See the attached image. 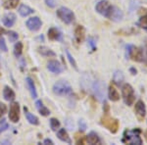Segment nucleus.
Wrapping results in <instances>:
<instances>
[{"instance_id": "1", "label": "nucleus", "mask_w": 147, "mask_h": 145, "mask_svg": "<svg viewBox=\"0 0 147 145\" xmlns=\"http://www.w3.org/2000/svg\"><path fill=\"white\" fill-rule=\"evenodd\" d=\"M125 57L127 59H131L136 62H143V49L131 44L127 45L125 46Z\"/></svg>"}, {"instance_id": "2", "label": "nucleus", "mask_w": 147, "mask_h": 145, "mask_svg": "<svg viewBox=\"0 0 147 145\" xmlns=\"http://www.w3.org/2000/svg\"><path fill=\"white\" fill-rule=\"evenodd\" d=\"M100 123L104 127L107 128L109 132H112V134H116V132L119 130V127H120L119 121L115 118L110 117L109 113H105L102 116V118L100 120Z\"/></svg>"}, {"instance_id": "3", "label": "nucleus", "mask_w": 147, "mask_h": 145, "mask_svg": "<svg viewBox=\"0 0 147 145\" xmlns=\"http://www.w3.org/2000/svg\"><path fill=\"white\" fill-rule=\"evenodd\" d=\"M122 96L124 99V102L125 105L131 106L134 105V101H136V93H134V89L129 84H125L122 86Z\"/></svg>"}, {"instance_id": "4", "label": "nucleus", "mask_w": 147, "mask_h": 145, "mask_svg": "<svg viewBox=\"0 0 147 145\" xmlns=\"http://www.w3.org/2000/svg\"><path fill=\"white\" fill-rule=\"evenodd\" d=\"M141 132V130L139 128L134 129L131 132L129 130H125L124 134V138H123V142L129 144H137L141 145L142 144V139L139 136V134Z\"/></svg>"}, {"instance_id": "5", "label": "nucleus", "mask_w": 147, "mask_h": 145, "mask_svg": "<svg viewBox=\"0 0 147 145\" xmlns=\"http://www.w3.org/2000/svg\"><path fill=\"white\" fill-rule=\"evenodd\" d=\"M53 92L54 94L58 95V96H66L72 93L73 89L69 82H65V80H60L57 82L55 84L53 85Z\"/></svg>"}, {"instance_id": "6", "label": "nucleus", "mask_w": 147, "mask_h": 145, "mask_svg": "<svg viewBox=\"0 0 147 145\" xmlns=\"http://www.w3.org/2000/svg\"><path fill=\"white\" fill-rule=\"evenodd\" d=\"M56 14L58 16V18L62 22L67 24V25H70V24L75 22V19H76L75 14H74V12L72 10H70L67 7H61V8H59L57 10Z\"/></svg>"}, {"instance_id": "7", "label": "nucleus", "mask_w": 147, "mask_h": 145, "mask_svg": "<svg viewBox=\"0 0 147 145\" xmlns=\"http://www.w3.org/2000/svg\"><path fill=\"white\" fill-rule=\"evenodd\" d=\"M112 7H113V5H111L107 0H101V1H99L98 3L96 4L95 10L97 13L100 14V15H102L103 17L108 18L109 14H110L111 10H112Z\"/></svg>"}, {"instance_id": "8", "label": "nucleus", "mask_w": 147, "mask_h": 145, "mask_svg": "<svg viewBox=\"0 0 147 145\" xmlns=\"http://www.w3.org/2000/svg\"><path fill=\"white\" fill-rule=\"evenodd\" d=\"M92 91L98 100H104L105 98V84L101 80H95L92 84Z\"/></svg>"}, {"instance_id": "9", "label": "nucleus", "mask_w": 147, "mask_h": 145, "mask_svg": "<svg viewBox=\"0 0 147 145\" xmlns=\"http://www.w3.org/2000/svg\"><path fill=\"white\" fill-rule=\"evenodd\" d=\"M9 119L12 123H18L20 120V105L18 102H12L9 111Z\"/></svg>"}, {"instance_id": "10", "label": "nucleus", "mask_w": 147, "mask_h": 145, "mask_svg": "<svg viewBox=\"0 0 147 145\" xmlns=\"http://www.w3.org/2000/svg\"><path fill=\"white\" fill-rule=\"evenodd\" d=\"M134 113L139 122H142L146 116V106L142 100H138L134 105Z\"/></svg>"}, {"instance_id": "11", "label": "nucleus", "mask_w": 147, "mask_h": 145, "mask_svg": "<svg viewBox=\"0 0 147 145\" xmlns=\"http://www.w3.org/2000/svg\"><path fill=\"white\" fill-rule=\"evenodd\" d=\"M109 20L113 21V22H121V21L124 19V13L122 12L120 8L116 6L112 7V10H111L110 14H109Z\"/></svg>"}, {"instance_id": "12", "label": "nucleus", "mask_w": 147, "mask_h": 145, "mask_svg": "<svg viewBox=\"0 0 147 145\" xmlns=\"http://www.w3.org/2000/svg\"><path fill=\"white\" fill-rule=\"evenodd\" d=\"M41 26H42V22L38 17L30 18L27 21V27L32 32H37V30H39Z\"/></svg>"}, {"instance_id": "13", "label": "nucleus", "mask_w": 147, "mask_h": 145, "mask_svg": "<svg viewBox=\"0 0 147 145\" xmlns=\"http://www.w3.org/2000/svg\"><path fill=\"white\" fill-rule=\"evenodd\" d=\"M47 69L53 74H60L63 72L62 65L60 64V62L56 60H51L47 63Z\"/></svg>"}, {"instance_id": "14", "label": "nucleus", "mask_w": 147, "mask_h": 145, "mask_svg": "<svg viewBox=\"0 0 147 145\" xmlns=\"http://www.w3.org/2000/svg\"><path fill=\"white\" fill-rule=\"evenodd\" d=\"M85 37V28L84 26H77L75 28V40L78 43H82Z\"/></svg>"}, {"instance_id": "15", "label": "nucleus", "mask_w": 147, "mask_h": 145, "mask_svg": "<svg viewBox=\"0 0 147 145\" xmlns=\"http://www.w3.org/2000/svg\"><path fill=\"white\" fill-rule=\"evenodd\" d=\"M16 22V15L14 13H8L6 15L3 16L2 18V23L5 27L10 28L12 26H14V24Z\"/></svg>"}, {"instance_id": "16", "label": "nucleus", "mask_w": 147, "mask_h": 145, "mask_svg": "<svg viewBox=\"0 0 147 145\" xmlns=\"http://www.w3.org/2000/svg\"><path fill=\"white\" fill-rule=\"evenodd\" d=\"M47 36L50 40H61L62 39V34L61 32L56 28H51L48 30Z\"/></svg>"}, {"instance_id": "17", "label": "nucleus", "mask_w": 147, "mask_h": 145, "mask_svg": "<svg viewBox=\"0 0 147 145\" xmlns=\"http://www.w3.org/2000/svg\"><path fill=\"white\" fill-rule=\"evenodd\" d=\"M57 136L58 138L63 142H66L68 144H71L72 143V140H71V137L69 136V134L67 132V130L65 128H60L57 132Z\"/></svg>"}, {"instance_id": "18", "label": "nucleus", "mask_w": 147, "mask_h": 145, "mask_svg": "<svg viewBox=\"0 0 147 145\" xmlns=\"http://www.w3.org/2000/svg\"><path fill=\"white\" fill-rule=\"evenodd\" d=\"M85 141H86L88 144H92V145L99 144L100 143V138H99L98 134H97L96 132H91L86 135V137H85Z\"/></svg>"}, {"instance_id": "19", "label": "nucleus", "mask_w": 147, "mask_h": 145, "mask_svg": "<svg viewBox=\"0 0 147 145\" xmlns=\"http://www.w3.org/2000/svg\"><path fill=\"white\" fill-rule=\"evenodd\" d=\"M26 82H27V85H28V91H30V96H32L34 99L37 98V92H36V89H35V85H34V80H32L30 78H26Z\"/></svg>"}, {"instance_id": "20", "label": "nucleus", "mask_w": 147, "mask_h": 145, "mask_svg": "<svg viewBox=\"0 0 147 145\" xmlns=\"http://www.w3.org/2000/svg\"><path fill=\"white\" fill-rule=\"evenodd\" d=\"M108 97L109 99H110L111 101H118L120 100V94L119 92H118V90L115 88V86L114 85L111 84L110 86H109V89H108Z\"/></svg>"}, {"instance_id": "21", "label": "nucleus", "mask_w": 147, "mask_h": 145, "mask_svg": "<svg viewBox=\"0 0 147 145\" xmlns=\"http://www.w3.org/2000/svg\"><path fill=\"white\" fill-rule=\"evenodd\" d=\"M3 96L6 101H14V99L16 98V94H15V92H14V90L9 86L4 87Z\"/></svg>"}, {"instance_id": "22", "label": "nucleus", "mask_w": 147, "mask_h": 145, "mask_svg": "<svg viewBox=\"0 0 147 145\" xmlns=\"http://www.w3.org/2000/svg\"><path fill=\"white\" fill-rule=\"evenodd\" d=\"M35 106H36L37 110H38L39 114L41 116H43V117H47V116L50 115V111H49L48 109L43 105V103H42L41 100H38V101L35 102Z\"/></svg>"}, {"instance_id": "23", "label": "nucleus", "mask_w": 147, "mask_h": 145, "mask_svg": "<svg viewBox=\"0 0 147 145\" xmlns=\"http://www.w3.org/2000/svg\"><path fill=\"white\" fill-rule=\"evenodd\" d=\"M34 13V10L32 8H30V6L28 5H21L20 8H19V14H20L22 17H27V16H30L32 14Z\"/></svg>"}, {"instance_id": "24", "label": "nucleus", "mask_w": 147, "mask_h": 145, "mask_svg": "<svg viewBox=\"0 0 147 145\" xmlns=\"http://www.w3.org/2000/svg\"><path fill=\"white\" fill-rule=\"evenodd\" d=\"M25 116H26V118H27V120L28 121V123H32V125H39L38 118H37L36 116L32 115V113H30L28 110V108H26V107H25Z\"/></svg>"}, {"instance_id": "25", "label": "nucleus", "mask_w": 147, "mask_h": 145, "mask_svg": "<svg viewBox=\"0 0 147 145\" xmlns=\"http://www.w3.org/2000/svg\"><path fill=\"white\" fill-rule=\"evenodd\" d=\"M38 53L41 54L42 56H45V57H55L56 56V53L54 51H52L50 48L46 46H40L38 47Z\"/></svg>"}, {"instance_id": "26", "label": "nucleus", "mask_w": 147, "mask_h": 145, "mask_svg": "<svg viewBox=\"0 0 147 145\" xmlns=\"http://www.w3.org/2000/svg\"><path fill=\"white\" fill-rule=\"evenodd\" d=\"M125 80V77L121 71H116L113 75V82L117 85H122Z\"/></svg>"}, {"instance_id": "27", "label": "nucleus", "mask_w": 147, "mask_h": 145, "mask_svg": "<svg viewBox=\"0 0 147 145\" xmlns=\"http://www.w3.org/2000/svg\"><path fill=\"white\" fill-rule=\"evenodd\" d=\"M136 25L138 26L139 28H143L145 32H147V10L144 12L143 15L140 16V18H139Z\"/></svg>"}, {"instance_id": "28", "label": "nucleus", "mask_w": 147, "mask_h": 145, "mask_svg": "<svg viewBox=\"0 0 147 145\" xmlns=\"http://www.w3.org/2000/svg\"><path fill=\"white\" fill-rule=\"evenodd\" d=\"M20 0H3L2 6L5 9H14L18 6V3Z\"/></svg>"}, {"instance_id": "29", "label": "nucleus", "mask_w": 147, "mask_h": 145, "mask_svg": "<svg viewBox=\"0 0 147 145\" xmlns=\"http://www.w3.org/2000/svg\"><path fill=\"white\" fill-rule=\"evenodd\" d=\"M23 52V43L21 41H18L17 43L14 46V55H15L17 58H19L21 55H22Z\"/></svg>"}, {"instance_id": "30", "label": "nucleus", "mask_w": 147, "mask_h": 145, "mask_svg": "<svg viewBox=\"0 0 147 145\" xmlns=\"http://www.w3.org/2000/svg\"><path fill=\"white\" fill-rule=\"evenodd\" d=\"M66 54H67V58H68L69 62H70V64L72 65V67H74V69H75V70H77V71H78L77 62H76L75 58L73 57V55L70 53V51H69V50H66Z\"/></svg>"}, {"instance_id": "31", "label": "nucleus", "mask_w": 147, "mask_h": 145, "mask_svg": "<svg viewBox=\"0 0 147 145\" xmlns=\"http://www.w3.org/2000/svg\"><path fill=\"white\" fill-rule=\"evenodd\" d=\"M50 127H51V129L54 130V132H57L60 127V122H59L57 119L55 118H52L50 119Z\"/></svg>"}, {"instance_id": "32", "label": "nucleus", "mask_w": 147, "mask_h": 145, "mask_svg": "<svg viewBox=\"0 0 147 145\" xmlns=\"http://www.w3.org/2000/svg\"><path fill=\"white\" fill-rule=\"evenodd\" d=\"M8 36H9V40L11 42H16L19 38V34L16 32H13V30H10L8 32Z\"/></svg>"}, {"instance_id": "33", "label": "nucleus", "mask_w": 147, "mask_h": 145, "mask_svg": "<svg viewBox=\"0 0 147 145\" xmlns=\"http://www.w3.org/2000/svg\"><path fill=\"white\" fill-rule=\"evenodd\" d=\"M0 50H2L3 52H7V51H8V48H7L5 39H4L2 36L0 37Z\"/></svg>"}, {"instance_id": "34", "label": "nucleus", "mask_w": 147, "mask_h": 145, "mask_svg": "<svg viewBox=\"0 0 147 145\" xmlns=\"http://www.w3.org/2000/svg\"><path fill=\"white\" fill-rule=\"evenodd\" d=\"M88 45L91 47L92 51H95L96 49V39L94 37H89L88 38Z\"/></svg>"}, {"instance_id": "35", "label": "nucleus", "mask_w": 147, "mask_h": 145, "mask_svg": "<svg viewBox=\"0 0 147 145\" xmlns=\"http://www.w3.org/2000/svg\"><path fill=\"white\" fill-rule=\"evenodd\" d=\"M8 123H7V122L5 120H0V132H4V130H6L7 128H8Z\"/></svg>"}, {"instance_id": "36", "label": "nucleus", "mask_w": 147, "mask_h": 145, "mask_svg": "<svg viewBox=\"0 0 147 145\" xmlns=\"http://www.w3.org/2000/svg\"><path fill=\"white\" fill-rule=\"evenodd\" d=\"M7 111V107L4 103H2V102H0V118L2 117V116H4V114L6 113Z\"/></svg>"}, {"instance_id": "37", "label": "nucleus", "mask_w": 147, "mask_h": 145, "mask_svg": "<svg viewBox=\"0 0 147 145\" xmlns=\"http://www.w3.org/2000/svg\"><path fill=\"white\" fill-rule=\"evenodd\" d=\"M79 127H80V132H84V130L86 129V127H87L86 123H85L84 120H80Z\"/></svg>"}, {"instance_id": "38", "label": "nucleus", "mask_w": 147, "mask_h": 145, "mask_svg": "<svg viewBox=\"0 0 147 145\" xmlns=\"http://www.w3.org/2000/svg\"><path fill=\"white\" fill-rule=\"evenodd\" d=\"M76 140H77V144H84V138L82 135H76Z\"/></svg>"}, {"instance_id": "39", "label": "nucleus", "mask_w": 147, "mask_h": 145, "mask_svg": "<svg viewBox=\"0 0 147 145\" xmlns=\"http://www.w3.org/2000/svg\"><path fill=\"white\" fill-rule=\"evenodd\" d=\"M46 4L51 8H54L56 6V1L55 0H46Z\"/></svg>"}, {"instance_id": "40", "label": "nucleus", "mask_w": 147, "mask_h": 145, "mask_svg": "<svg viewBox=\"0 0 147 145\" xmlns=\"http://www.w3.org/2000/svg\"><path fill=\"white\" fill-rule=\"evenodd\" d=\"M109 110H110L109 104L107 103V102H104V105H103V111H104V113H109Z\"/></svg>"}, {"instance_id": "41", "label": "nucleus", "mask_w": 147, "mask_h": 145, "mask_svg": "<svg viewBox=\"0 0 147 145\" xmlns=\"http://www.w3.org/2000/svg\"><path fill=\"white\" fill-rule=\"evenodd\" d=\"M43 144H50V145H52V144H54V143H53V141H52L51 139L47 138V139H45L43 141Z\"/></svg>"}, {"instance_id": "42", "label": "nucleus", "mask_w": 147, "mask_h": 145, "mask_svg": "<svg viewBox=\"0 0 147 145\" xmlns=\"http://www.w3.org/2000/svg\"><path fill=\"white\" fill-rule=\"evenodd\" d=\"M129 71H130V73H131V75H134V76L137 74V70H136V68H130Z\"/></svg>"}, {"instance_id": "43", "label": "nucleus", "mask_w": 147, "mask_h": 145, "mask_svg": "<svg viewBox=\"0 0 147 145\" xmlns=\"http://www.w3.org/2000/svg\"><path fill=\"white\" fill-rule=\"evenodd\" d=\"M5 30H4V28H0V37L2 36V34H5Z\"/></svg>"}, {"instance_id": "44", "label": "nucleus", "mask_w": 147, "mask_h": 145, "mask_svg": "<svg viewBox=\"0 0 147 145\" xmlns=\"http://www.w3.org/2000/svg\"><path fill=\"white\" fill-rule=\"evenodd\" d=\"M146 53H147V45H146ZM146 65H147V58H146Z\"/></svg>"}, {"instance_id": "45", "label": "nucleus", "mask_w": 147, "mask_h": 145, "mask_svg": "<svg viewBox=\"0 0 147 145\" xmlns=\"http://www.w3.org/2000/svg\"><path fill=\"white\" fill-rule=\"evenodd\" d=\"M0 134H1V132H0Z\"/></svg>"}]
</instances>
